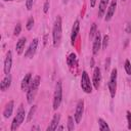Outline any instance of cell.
Segmentation results:
<instances>
[{
	"mask_svg": "<svg viewBox=\"0 0 131 131\" xmlns=\"http://www.w3.org/2000/svg\"><path fill=\"white\" fill-rule=\"evenodd\" d=\"M107 4H108V0H100L99 6H98V17L99 18H101L102 16L105 15V12L107 9Z\"/></svg>",
	"mask_w": 131,
	"mask_h": 131,
	"instance_id": "2e32d148",
	"label": "cell"
},
{
	"mask_svg": "<svg viewBox=\"0 0 131 131\" xmlns=\"http://www.w3.org/2000/svg\"><path fill=\"white\" fill-rule=\"evenodd\" d=\"M110 61H111V59L110 58H107L106 59V61H105V71H108V69H110Z\"/></svg>",
	"mask_w": 131,
	"mask_h": 131,
	"instance_id": "1f68e13d",
	"label": "cell"
},
{
	"mask_svg": "<svg viewBox=\"0 0 131 131\" xmlns=\"http://www.w3.org/2000/svg\"><path fill=\"white\" fill-rule=\"evenodd\" d=\"M83 113H84V100L80 99L77 102V106H76V111H75V115H74V119L77 124H80L82 117H83Z\"/></svg>",
	"mask_w": 131,
	"mask_h": 131,
	"instance_id": "52a82bcc",
	"label": "cell"
},
{
	"mask_svg": "<svg viewBox=\"0 0 131 131\" xmlns=\"http://www.w3.org/2000/svg\"><path fill=\"white\" fill-rule=\"evenodd\" d=\"M33 26H34V18L33 17H30L29 19H28V21H27V26H26V28H27V30H32L33 29Z\"/></svg>",
	"mask_w": 131,
	"mask_h": 131,
	"instance_id": "484cf974",
	"label": "cell"
},
{
	"mask_svg": "<svg viewBox=\"0 0 131 131\" xmlns=\"http://www.w3.org/2000/svg\"><path fill=\"white\" fill-rule=\"evenodd\" d=\"M26 42H27V39L25 37H21V38L18 39V41L16 42V45H15V50H16L17 54H21L24 52Z\"/></svg>",
	"mask_w": 131,
	"mask_h": 131,
	"instance_id": "ac0fdd59",
	"label": "cell"
},
{
	"mask_svg": "<svg viewBox=\"0 0 131 131\" xmlns=\"http://www.w3.org/2000/svg\"><path fill=\"white\" fill-rule=\"evenodd\" d=\"M38 39L37 38H34L33 41L31 42L30 46L28 47V49L26 50L25 52V57H28V58H31L35 55L36 53V50H37V47H38Z\"/></svg>",
	"mask_w": 131,
	"mask_h": 131,
	"instance_id": "ba28073f",
	"label": "cell"
},
{
	"mask_svg": "<svg viewBox=\"0 0 131 131\" xmlns=\"http://www.w3.org/2000/svg\"><path fill=\"white\" fill-rule=\"evenodd\" d=\"M40 82H41L40 76H36L32 80V82H31V84H30V86H29V88L27 90V101H28V103H32L33 100L35 99V96L37 94Z\"/></svg>",
	"mask_w": 131,
	"mask_h": 131,
	"instance_id": "7a4b0ae2",
	"label": "cell"
},
{
	"mask_svg": "<svg viewBox=\"0 0 131 131\" xmlns=\"http://www.w3.org/2000/svg\"><path fill=\"white\" fill-rule=\"evenodd\" d=\"M63 129V127L62 126H59V127H57V130H62Z\"/></svg>",
	"mask_w": 131,
	"mask_h": 131,
	"instance_id": "e575fe53",
	"label": "cell"
},
{
	"mask_svg": "<svg viewBox=\"0 0 131 131\" xmlns=\"http://www.w3.org/2000/svg\"><path fill=\"white\" fill-rule=\"evenodd\" d=\"M4 1H13V0H4Z\"/></svg>",
	"mask_w": 131,
	"mask_h": 131,
	"instance_id": "8d00e7d4",
	"label": "cell"
},
{
	"mask_svg": "<svg viewBox=\"0 0 131 131\" xmlns=\"http://www.w3.org/2000/svg\"><path fill=\"white\" fill-rule=\"evenodd\" d=\"M59 121H60V115L59 114H55L53 116V118H52V120H51V122H50V124H49V126L47 127L46 130L47 131H54V130H56L57 127H58Z\"/></svg>",
	"mask_w": 131,
	"mask_h": 131,
	"instance_id": "5bb4252c",
	"label": "cell"
},
{
	"mask_svg": "<svg viewBox=\"0 0 131 131\" xmlns=\"http://www.w3.org/2000/svg\"><path fill=\"white\" fill-rule=\"evenodd\" d=\"M100 82H101V72H100V69L98 67H96V68H94L93 77H92V84L96 90L99 88Z\"/></svg>",
	"mask_w": 131,
	"mask_h": 131,
	"instance_id": "8fae6325",
	"label": "cell"
},
{
	"mask_svg": "<svg viewBox=\"0 0 131 131\" xmlns=\"http://www.w3.org/2000/svg\"><path fill=\"white\" fill-rule=\"evenodd\" d=\"M124 69H125V72H126V74L130 76V75H131V62H130L128 59H126V60H125Z\"/></svg>",
	"mask_w": 131,
	"mask_h": 131,
	"instance_id": "603a6c76",
	"label": "cell"
},
{
	"mask_svg": "<svg viewBox=\"0 0 131 131\" xmlns=\"http://www.w3.org/2000/svg\"><path fill=\"white\" fill-rule=\"evenodd\" d=\"M61 36H62V24H61V17L57 15L55 18V21L53 24L52 28V43L54 47H58L61 42Z\"/></svg>",
	"mask_w": 131,
	"mask_h": 131,
	"instance_id": "6da1fadb",
	"label": "cell"
},
{
	"mask_svg": "<svg viewBox=\"0 0 131 131\" xmlns=\"http://www.w3.org/2000/svg\"><path fill=\"white\" fill-rule=\"evenodd\" d=\"M13 106H14L13 100H9V101L7 102V104L5 105L4 110H3V116H4L5 119L9 118V117L12 115V113H13Z\"/></svg>",
	"mask_w": 131,
	"mask_h": 131,
	"instance_id": "9a60e30c",
	"label": "cell"
},
{
	"mask_svg": "<svg viewBox=\"0 0 131 131\" xmlns=\"http://www.w3.org/2000/svg\"><path fill=\"white\" fill-rule=\"evenodd\" d=\"M79 29H80V23L79 20H75L74 21V25L72 27V32H71V43L74 45L75 41H76V38L79 34Z\"/></svg>",
	"mask_w": 131,
	"mask_h": 131,
	"instance_id": "4fadbf2b",
	"label": "cell"
},
{
	"mask_svg": "<svg viewBox=\"0 0 131 131\" xmlns=\"http://www.w3.org/2000/svg\"><path fill=\"white\" fill-rule=\"evenodd\" d=\"M74 128H75L74 119H73L72 116H69V117H68V126H67V129H68L69 131H72V130H74Z\"/></svg>",
	"mask_w": 131,
	"mask_h": 131,
	"instance_id": "7402d4cb",
	"label": "cell"
},
{
	"mask_svg": "<svg viewBox=\"0 0 131 131\" xmlns=\"http://www.w3.org/2000/svg\"><path fill=\"white\" fill-rule=\"evenodd\" d=\"M31 82H32V74H31V73H28V74L24 77V79H23V81H21V83H20V88H21V90L25 91L27 88H29Z\"/></svg>",
	"mask_w": 131,
	"mask_h": 131,
	"instance_id": "d6986e66",
	"label": "cell"
},
{
	"mask_svg": "<svg viewBox=\"0 0 131 131\" xmlns=\"http://www.w3.org/2000/svg\"><path fill=\"white\" fill-rule=\"evenodd\" d=\"M108 40H110L108 35H104V37H103V39H102V45H101L103 49H105V48L107 47V45H108Z\"/></svg>",
	"mask_w": 131,
	"mask_h": 131,
	"instance_id": "4316f807",
	"label": "cell"
},
{
	"mask_svg": "<svg viewBox=\"0 0 131 131\" xmlns=\"http://www.w3.org/2000/svg\"><path fill=\"white\" fill-rule=\"evenodd\" d=\"M10 85H11V76L8 74V75L5 76V78L0 83V89H1V91H6L10 87Z\"/></svg>",
	"mask_w": 131,
	"mask_h": 131,
	"instance_id": "e0dca14e",
	"label": "cell"
},
{
	"mask_svg": "<svg viewBox=\"0 0 131 131\" xmlns=\"http://www.w3.org/2000/svg\"><path fill=\"white\" fill-rule=\"evenodd\" d=\"M125 32L127 34L131 33V24L130 23H126V25H125Z\"/></svg>",
	"mask_w": 131,
	"mask_h": 131,
	"instance_id": "4dcf8cb0",
	"label": "cell"
},
{
	"mask_svg": "<svg viewBox=\"0 0 131 131\" xmlns=\"http://www.w3.org/2000/svg\"><path fill=\"white\" fill-rule=\"evenodd\" d=\"M102 45V40H101V35H100V32H97L94 39H93V45H92V53L95 55L98 53L100 47Z\"/></svg>",
	"mask_w": 131,
	"mask_h": 131,
	"instance_id": "30bf717a",
	"label": "cell"
},
{
	"mask_svg": "<svg viewBox=\"0 0 131 131\" xmlns=\"http://www.w3.org/2000/svg\"><path fill=\"white\" fill-rule=\"evenodd\" d=\"M25 117H26V111H25V107L23 104H20L16 111V115L15 117L13 118V121L11 123V127H10V130L11 131H15L16 129H18V127L21 125V123L24 122L25 120Z\"/></svg>",
	"mask_w": 131,
	"mask_h": 131,
	"instance_id": "3957f363",
	"label": "cell"
},
{
	"mask_svg": "<svg viewBox=\"0 0 131 131\" xmlns=\"http://www.w3.org/2000/svg\"><path fill=\"white\" fill-rule=\"evenodd\" d=\"M36 110H37V105H33V106L30 108L29 115H28V117H27V121H28V122H31V120L33 119V117H34V115H35Z\"/></svg>",
	"mask_w": 131,
	"mask_h": 131,
	"instance_id": "44dd1931",
	"label": "cell"
},
{
	"mask_svg": "<svg viewBox=\"0 0 131 131\" xmlns=\"http://www.w3.org/2000/svg\"><path fill=\"white\" fill-rule=\"evenodd\" d=\"M117 77H118V71L117 69H113L111 72V76H110V81L107 83V87L110 90V94L112 96V98L115 97L116 95V90H117Z\"/></svg>",
	"mask_w": 131,
	"mask_h": 131,
	"instance_id": "5b68a950",
	"label": "cell"
},
{
	"mask_svg": "<svg viewBox=\"0 0 131 131\" xmlns=\"http://www.w3.org/2000/svg\"><path fill=\"white\" fill-rule=\"evenodd\" d=\"M116 8H117V0H112L110 6H108L107 9H106L105 15H104V20H105V21H108V20L112 19L113 15L115 14Z\"/></svg>",
	"mask_w": 131,
	"mask_h": 131,
	"instance_id": "7c38bea8",
	"label": "cell"
},
{
	"mask_svg": "<svg viewBox=\"0 0 131 131\" xmlns=\"http://www.w3.org/2000/svg\"><path fill=\"white\" fill-rule=\"evenodd\" d=\"M11 67H12V52L8 50V52L6 53V56L4 59V66H3V71L5 75H8L10 73Z\"/></svg>",
	"mask_w": 131,
	"mask_h": 131,
	"instance_id": "9c48e42d",
	"label": "cell"
},
{
	"mask_svg": "<svg viewBox=\"0 0 131 131\" xmlns=\"http://www.w3.org/2000/svg\"><path fill=\"white\" fill-rule=\"evenodd\" d=\"M20 32H21V25L18 23V24H16V26H15V28H14L13 35H14V36H18V35L20 34Z\"/></svg>",
	"mask_w": 131,
	"mask_h": 131,
	"instance_id": "d4e9b609",
	"label": "cell"
},
{
	"mask_svg": "<svg viewBox=\"0 0 131 131\" xmlns=\"http://www.w3.org/2000/svg\"><path fill=\"white\" fill-rule=\"evenodd\" d=\"M122 1H126V0H122Z\"/></svg>",
	"mask_w": 131,
	"mask_h": 131,
	"instance_id": "74e56055",
	"label": "cell"
},
{
	"mask_svg": "<svg viewBox=\"0 0 131 131\" xmlns=\"http://www.w3.org/2000/svg\"><path fill=\"white\" fill-rule=\"evenodd\" d=\"M62 100V87L61 81H57L55 84V90L53 94V110H57Z\"/></svg>",
	"mask_w": 131,
	"mask_h": 131,
	"instance_id": "277c9868",
	"label": "cell"
},
{
	"mask_svg": "<svg viewBox=\"0 0 131 131\" xmlns=\"http://www.w3.org/2000/svg\"><path fill=\"white\" fill-rule=\"evenodd\" d=\"M96 1H97V0H90V6H91V7H94L95 4H96Z\"/></svg>",
	"mask_w": 131,
	"mask_h": 131,
	"instance_id": "d6a6232c",
	"label": "cell"
},
{
	"mask_svg": "<svg viewBox=\"0 0 131 131\" xmlns=\"http://www.w3.org/2000/svg\"><path fill=\"white\" fill-rule=\"evenodd\" d=\"M48 10H49V0H46L44 3V6H43V11H44V13H47Z\"/></svg>",
	"mask_w": 131,
	"mask_h": 131,
	"instance_id": "f546056e",
	"label": "cell"
},
{
	"mask_svg": "<svg viewBox=\"0 0 131 131\" xmlns=\"http://www.w3.org/2000/svg\"><path fill=\"white\" fill-rule=\"evenodd\" d=\"M96 33H97V32H96V24H92L91 29H90V32H89V37H90V39H94Z\"/></svg>",
	"mask_w": 131,
	"mask_h": 131,
	"instance_id": "cb8c5ba5",
	"label": "cell"
},
{
	"mask_svg": "<svg viewBox=\"0 0 131 131\" xmlns=\"http://www.w3.org/2000/svg\"><path fill=\"white\" fill-rule=\"evenodd\" d=\"M98 126H99V130L100 131H110L111 130V128L108 127L107 123L101 118L98 119Z\"/></svg>",
	"mask_w": 131,
	"mask_h": 131,
	"instance_id": "ffe728a7",
	"label": "cell"
},
{
	"mask_svg": "<svg viewBox=\"0 0 131 131\" xmlns=\"http://www.w3.org/2000/svg\"><path fill=\"white\" fill-rule=\"evenodd\" d=\"M127 122H128V129L129 130H131V113H130V111H127Z\"/></svg>",
	"mask_w": 131,
	"mask_h": 131,
	"instance_id": "83f0119b",
	"label": "cell"
},
{
	"mask_svg": "<svg viewBox=\"0 0 131 131\" xmlns=\"http://www.w3.org/2000/svg\"><path fill=\"white\" fill-rule=\"evenodd\" d=\"M81 88L85 93H91L92 92V82H90V78L86 71L82 72L81 76Z\"/></svg>",
	"mask_w": 131,
	"mask_h": 131,
	"instance_id": "8992f818",
	"label": "cell"
},
{
	"mask_svg": "<svg viewBox=\"0 0 131 131\" xmlns=\"http://www.w3.org/2000/svg\"><path fill=\"white\" fill-rule=\"evenodd\" d=\"M26 7L28 10H31L33 8V0H26Z\"/></svg>",
	"mask_w": 131,
	"mask_h": 131,
	"instance_id": "f1b7e54d",
	"label": "cell"
},
{
	"mask_svg": "<svg viewBox=\"0 0 131 131\" xmlns=\"http://www.w3.org/2000/svg\"><path fill=\"white\" fill-rule=\"evenodd\" d=\"M32 130H39V127H38V126H35V127H32Z\"/></svg>",
	"mask_w": 131,
	"mask_h": 131,
	"instance_id": "836d02e7",
	"label": "cell"
},
{
	"mask_svg": "<svg viewBox=\"0 0 131 131\" xmlns=\"http://www.w3.org/2000/svg\"><path fill=\"white\" fill-rule=\"evenodd\" d=\"M68 2H69V0H62V3H63V4H67Z\"/></svg>",
	"mask_w": 131,
	"mask_h": 131,
	"instance_id": "d590c367",
	"label": "cell"
}]
</instances>
